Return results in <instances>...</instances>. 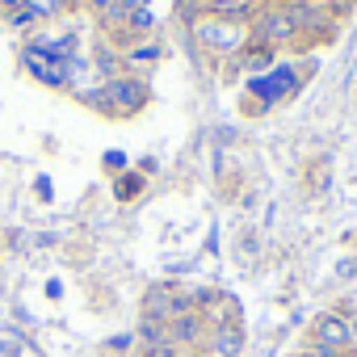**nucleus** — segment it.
<instances>
[{
  "label": "nucleus",
  "mask_w": 357,
  "mask_h": 357,
  "mask_svg": "<svg viewBox=\"0 0 357 357\" xmlns=\"http://www.w3.org/2000/svg\"><path fill=\"white\" fill-rule=\"evenodd\" d=\"M211 9V17H227V22H240L252 13V0H202Z\"/></svg>",
  "instance_id": "8"
},
{
  "label": "nucleus",
  "mask_w": 357,
  "mask_h": 357,
  "mask_svg": "<svg viewBox=\"0 0 357 357\" xmlns=\"http://www.w3.org/2000/svg\"><path fill=\"white\" fill-rule=\"evenodd\" d=\"M105 164H109V168H122V164H126V155H122V151H109V155H105Z\"/></svg>",
  "instance_id": "17"
},
{
  "label": "nucleus",
  "mask_w": 357,
  "mask_h": 357,
  "mask_svg": "<svg viewBox=\"0 0 357 357\" xmlns=\"http://www.w3.org/2000/svg\"><path fill=\"white\" fill-rule=\"evenodd\" d=\"M0 5H5V9H13V13H17V9L26 5V0H0Z\"/></svg>",
  "instance_id": "21"
},
{
  "label": "nucleus",
  "mask_w": 357,
  "mask_h": 357,
  "mask_svg": "<svg viewBox=\"0 0 357 357\" xmlns=\"http://www.w3.org/2000/svg\"><path fill=\"white\" fill-rule=\"evenodd\" d=\"M59 5H63V0H26L22 9H30V13H34V22H38V17H51V13H59Z\"/></svg>",
  "instance_id": "12"
},
{
  "label": "nucleus",
  "mask_w": 357,
  "mask_h": 357,
  "mask_svg": "<svg viewBox=\"0 0 357 357\" xmlns=\"http://www.w3.org/2000/svg\"><path fill=\"white\" fill-rule=\"evenodd\" d=\"M261 47H282L298 34V17H294V5H273V9H261L252 30H248Z\"/></svg>",
  "instance_id": "1"
},
{
  "label": "nucleus",
  "mask_w": 357,
  "mask_h": 357,
  "mask_svg": "<svg viewBox=\"0 0 357 357\" xmlns=\"http://www.w3.org/2000/svg\"><path fill=\"white\" fill-rule=\"evenodd\" d=\"M101 97L118 109V114H135V109H143V101H147V89L139 84V80H130V76H122V80H109L105 89H101Z\"/></svg>",
  "instance_id": "4"
},
{
  "label": "nucleus",
  "mask_w": 357,
  "mask_h": 357,
  "mask_svg": "<svg viewBox=\"0 0 357 357\" xmlns=\"http://www.w3.org/2000/svg\"><path fill=\"white\" fill-rule=\"evenodd\" d=\"M143 357H181V349H176L172 340H164V344H147Z\"/></svg>",
  "instance_id": "13"
},
{
  "label": "nucleus",
  "mask_w": 357,
  "mask_h": 357,
  "mask_svg": "<svg viewBox=\"0 0 357 357\" xmlns=\"http://www.w3.org/2000/svg\"><path fill=\"white\" fill-rule=\"evenodd\" d=\"M311 5H324V9H336V5H349V0H311Z\"/></svg>",
  "instance_id": "19"
},
{
  "label": "nucleus",
  "mask_w": 357,
  "mask_h": 357,
  "mask_svg": "<svg viewBox=\"0 0 357 357\" xmlns=\"http://www.w3.org/2000/svg\"><path fill=\"white\" fill-rule=\"evenodd\" d=\"M139 190H143V176H139V172H126V176H118V185H114V194H118L122 202H126V198H135Z\"/></svg>",
  "instance_id": "11"
},
{
  "label": "nucleus",
  "mask_w": 357,
  "mask_h": 357,
  "mask_svg": "<svg viewBox=\"0 0 357 357\" xmlns=\"http://www.w3.org/2000/svg\"><path fill=\"white\" fill-rule=\"evenodd\" d=\"M311 340H315V349L340 357V353L353 344V324H349V315H340V311H324V315L311 324Z\"/></svg>",
  "instance_id": "2"
},
{
  "label": "nucleus",
  "mask_w": 357,
  "mask_h": 357,
  "mask_svg": "<svg viewBox=\"0 0 357 357\" xmlns=\"http://www.w3.org/2000/svg\"><path fill=\"white\" fill-rule=\"evenodd\" d=\"M206 344H211V357H240L244 353V328H240V319H219L211 328Z\"/></svg>",
  "instance_id": "6"
},
{
  "label": "nucleus",
  "mask_w": 357,
  "mask_h": 357,
  "mask_svg": "<svg viewBox=\"0 0 357 357\" xmlns=\"http://www.w3.org/2000/svg\"><path fill=\"white\" fill-rule=\"evenodd\" d=\"M135 9H147V0H114L109 13H135Z\"/></svg>",
  "instance_id": "14"
},
{
  "label": "nucleus",
  "mask_w": 357,
  "mask_h": 357,
  "mask_svg": "<svg viewBox=\"0 0 357 357\" xmlns=\"http://www.w3.org/2000/svg\"><path fill=\"white\" fill-rule=\"evenodd\" d=\"M202 336H211L202 311H185V315H176V319L168 324V340H172L176 349H194V344H202Z\"/></svg>",
  "instance_id": "5"
},
{
  "label": "nucleus",
  "mask_w": 357,
  "mask_h": 357,
  "mask_svg": "<svg viewBox=\"0 0 357 357\" xmlns=\"http://www.w3.org/2000/svg\"><path fill=\"white\" fill-rule=\"evenodd\" d=\"M89 9H97V13H109V9H114V0H89Z\"/></svg>",
  "instance_id": "18"
},
{
  "label": "nucleus",
  "mask_w": 357,
  "mask_h": 357,
  "mask_svg": "<svg viewBox=\"0 0 357 357\" xmlns=\"http://www.w3.org/2000/svg\"><path fill=\"white\" fill-rule=\"evenodd\" d=\"M273 68V47H248L244 55H240V72H269Z\"/></svg>",
  "instance_id": "9"
},
{
  "label": "nucleus",
  "mask_w": 357,
  "mask_h": 357,
  "mask_svg": "<svg viewBox=\"0 0 357 357\" xmlns=\"http://www.w3.org/2000/svg\"><path fill=\"white\" fill-rule=\"evenodd\" d=\"M349 324H353V344H357V315H353V319H349Z\"/></svg>",
  "instance_id": "22"
},
{
  "label": "nucleus",
  "mask_w": 357,
  "mask_h": 357,
  "mask_svg": "<svg viewBox=\"0 0 357 357\" xmlns=\"http://www.w3.org/2000/svg\"><path fill=\"white\" fill-rule=\"evenodd\" d=\"M13 22H17V26H30V22H34V13H30V9H17V13H13Z\"/></svg>",
  "instance_id": "16"
},
{
  "label": "nucleus",
  "mask_w": 357,
  "mask_h": 357,
  "mask_svg": "<svg viewBox=\"0 0 357 357\" xmlns=\"http://www.w3.org/2000/svg\"><path fill=\"white\" fill-rule=\"evenodd\" d=\"M139 340H143V349L147 344H164L168 340V324L164 319H151V315H139Z\"/></svg>",
  "instance_id": "10"
},
{
  "label": "nucleus",
  "mask_w": 357,
  "mask_h": 357,
  "mask_svg": "<svg viewBox=\"0 0 357 357\" xmlns=\"http://www.w3.org/2000/svg\"><path fill=\"white\" fill-rule=\"evenodd\" d=\"M198 38L211 51H244L248 30L240 22H227V17H206V22H198Z\"/></svg>",
  "instance_id": "3"
},
{
  "label": "nucleus",
  "mask_w": 357,
  "mask_h": 357,
  "mask_svg": "<svg viewBox=\"0 0 357 357\" xmlns=\"http://www.w3.org/2000/svg\"><path fill=\"white\" fill-rule=\"evenodd\" d=\"M130 30H151V13L147 9H135L130 13Z\"/></svg>",
  "instance_id": "15"
},
{
  "label": "nucleus",
  "mask_w": 357,
  "mask_h": 357,
  "mask_svg": "<svg viewBox=\"0 0 357 357\" xmlns=\"http://www.w3.org/2000/svg\"><path fill=\"white\" fill-rule=\"evenodd\" d=\"M294 89H298L294 68H273V76L252 80V93H257V97H265V101H278V97H286V93H294Z\"/></svg>",
  "instance_id": "7"
},
{
  "label": "nucleus",
  "mask_w": 357,
  "mask_h": 357,
  "mask_svg": "<svg viewBox=\"0 0 357 357\" xmlns=\"http://www.w3.org/2000/svg\"><path fill=\"white\" fill-rule=\"evenodd\" d=\"M298 357H336V353H324V349H307V353H298Z\"/></svg>",
  "instance_id": "20"
}]
</instances>
